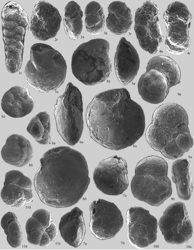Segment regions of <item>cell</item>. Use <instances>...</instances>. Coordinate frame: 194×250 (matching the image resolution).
Wrapping results in <instances>:
<instances>
[{"instance_id":"f1b7e54d","label":"cell","mask_w":194,"mask_h":250,"mask_svg":"<svg viewBox=\"0 0 194 250\" xmlns=\"http://www.w3.org/2000/svg\"><path fill=\"white\" fill-rule=\"evenodd\" d=\"M1 225L7 235V240L10 246L13 248L20 246L22 241L23 233L17 216L6 217L2 221Z\"/></svg>"},{"instance_id":"8992f818","label":"cell","mask_w":194,"mask_h":250,"mask_svg":"<svg viewBox=\"0 0 194 250\" xmlns=\"http://www.w3.org/2000/svg\"><path fill=\"white\" fill-rule=\"evenodd\" d=\"M109 50V42L102 39H93L80 44L72 57L71 69L74 76L89 86L105 80L112 70Z\"/></svg>"},{"instance_id":"44dd1931","label":"cell","mask_w":194,"mask_h":250,"mask_svg":"<svg viewBox=\"0 0 194 250\" xmlns=\"http://www.w3.org/2000/svg\"><path fill=\"white\" fill-rule=\"evenodd\" d=\"M33 154L32 146L23 136L12 134L6 138L1 151V155L7 163L16 167H23L32 159Z\"/></svg>"},{"instance_id":"30bf717a","label":"cell","mask_w":194,"mask_h":250,"mask_svg":"<svg viewBox=\"0 0 194 250\" xmlns=\"http://www.w3.org/2000/svg\"><path fill=\"white\" fill-rule=\"evenodd\" d=\"M158 225L164 240L169 244L184 245L193 235V226L188 210L182 202L169 205L160 218Z\"/></svg>"},{"instance_id":"52a82bcc","label":"cell","mask_w":194,"mask_h":250,"mask_svg":"<svg viewBox=\"0 0 194 250\" xmlns=\"http://www.w3.org/2000/svg\"><path fill=\"white\" fill-rule=\"evenodd\" d=\"M81 94L71 83L55 105L54 115L57 129L64 140L73 146L79 141L83 128Z\"/></svg>"},{"instance_id":"ba28073f","label":"cell","mask_w":194,"mask_h":250,"mask_svg":"<svg viewBox=\"0 0 194 250\" xmlns=\"http://www.w3.org/2000/svg\"><path fill=\"white\" fill-rule=\"evenodd\" d=\"M167 36L165 47L172 54L180 55L188 50L192 16L186 6L178 1L169 4L164 13Z\"/></svg>"},{"instance_id":"ac0fdd59","label":"cell","mask_w":194,"mask_h":250,"mask_svg":"<svg viewBox=\"0 0 194 250\" xmlns=\"http://www.w3.org/2000/svg\"><path fill=\"white\" fill-rule=\"evenodd\" d=\"M116 75L123 85L130 83L137 75L140 66L137 52L131 43L122 38L118 45L114 58Z\"/></svg>"},{"instance_id":"9c48e42d","label":"cell","mask_w":194,"mask_h":250,"mask_svg":"<svg viewBox=\"0 0 194 250\" xmlns=\"http://www.w3.org/2000/svg\"><path fill=\"white\" fill-rule=\"evenodd\" d=\"M2 18L5 57L17 61L23 58L27 14L21 5L12 4L4 7Z\"/></svg>"},{"instance_id":"603a6c76","label":"cell","mask_w":194,"mask_h":250,"mask_svg":"<svg viewBox=\"0 0 194 250\" xmlns=\"http://www.w3.org/2000/svg\"><path fill=\"white\" fill-rule=\"evenodd\" d=\"M106 27L113 34L124 35L130 30L133 22L131 11L126 3L120 1L111 3L108 8Z\"/></svg>"},{"instance_id":"d6986e66","label":"cell","mask_w":194,"mask_h":250,"mask_svg":"<svg viewBox=\"0 0 194 250\" xmlns=\"http://www.w3.org/2000/svg\"><path fill=\"white\" fill-rule=\"evenodd\" d=\"M138 87L142 99L153 104L163 102L167 96L170 88L164 75L154 69L146 71L142 75Z\"/></svg>"},{"instance_id":"3957f363","label":"cell","mask_w":194,"mask_h":250,"mask_svg":"<svg viewBox=\"0 0 194 250\" xmlns=\"http://www.w3.org/2000/svg\"><path fill=\"white\" fill-rule=\"evenodd\" d=\"M188 124V115L182 106L174 103L163 104L154 112L146 131V140L166 158L177 159L193 145Z\"/></svg>"},{"instance_id":"5b68a950","label":"cell","mask_w":194,"mask_h":250,"mask_svg":"<svg viewBox=\"0 0 194 250\" xmlns=\"http://www.w3.org/2000/svg\"><path fill=\"white\" fill-rule=\"evenodd\" d=\"M168 168L166 161L158 156H149L140 160L131 183L134 196L152 206L162 204L172 193Z\"/></svg>"},{"instance_id":"cb8c5ba5","label":"cell","mask_w":194,"mask_h":250,"mask_svg":"<svg viewBox=\"0 0 194 250\" xmlns=\"http://www.w3.org/2000/svg\"><path fill=\"white\" fill-rule=\"evenodd\" d=\"M191 162L186 159L176 160L171 168L172 178L175 184L178 196L188 200L190 198L193 189V181L190 172Z\"/></svg>"},{"instance_id":"6da1fadb","label":"cell","mask_w":194,"mask_h":250,"mask_svg":"<svg viewBox=\"0 0 194 250\" xmlns=\"http://www.w3.org/2000/svg\"><path fill=\"white\" fill-rule=\"evenodd\" d=\"M86 113L91 137L109 149L118 150L133 145L144 131L143 111L125 88L97 95Z\"/></svg>"},{"instance_id":"ffe728a7","label":"cell","mask_w":194,"mask_h":250,"mask_svg":"<svg viewBox=\"0 0 194 250\" xmlns=\"http://www.w3.org/2000/svg\"><path fill=\"white\" fill-rule=\"evenodd\" d=\"M34 104L27 88L20 85L11 88L4 94L1 106L4 112L14 118L23 117L33 110Z\"/></svg>"},{"instance_id":"484cf974","label":"cell","mask_w":194,"mask_h":250,"mask_svg":"<svg viewBox=\"0 0 194 250\" xmlns=\"http://www.w3.org/2000/svg\"><path fill=\"white\" fill-rule=\"evenodd\" d=\"M83 16L80 6L75 1H70L66 6L63 19L64 28L67 36L71 40L77 39L81 34Z\"/></svg>"},{"instance_id":"7c38bea8","label":"cell","mask_w":194,"mask_h":250,"mask_svg":"<svg viewBox=\"0 0 194 250\" xmlns=\"http://www.w3.org/2000/svg\"><path fill=\"white\" fill-rule=\"evenodd\" d=\"M126 161L115 155L99 163L94 170L93 179L96 187L104 194L117 196L128 187Z\"/></svg>"},{"instance_id":"d4e9b609","label":"cell","mask_w":194,"mask_h":250,"mask_svg":"<svg viewBox=\"0 0 194 250\" xmlns=\"http://www.w3.org/2000/svg\"><path fill=\"white\" fill-rule=\"evenodd\" d=\"M152 69L164 75L170 88L180 82V69L175 62L169 56L160 55L151 58L148 63L146 71Z\"/></svg>"},{"instance_id":"9a60e30c","label":"cell","mask_w":194,"mask_h":250,"mask_svg":"<svg viewBox=\"0 0 194 250\" xmlns=\"http://www.w3.org/2000/svg\"><path fill=\"white\" fill-rule=\"evenodd\" d=\"M61 21L57 8L47 2L39 1L34 6L28 29L35 38L45 41L56 36Z\"/></svg>"},{"instance_id":"2e32d148","label":"cell","mask_w":194,"mask_h":250,"mask_svg":"<svg viewBox=\"0 0 194 250\" xmlns=\"http://www.w3.org/2000/svg\"><path fill=\"white\" fill-rule=\"evenodd\" d=\"M33 191V185L30 179L19 171L12 170L5 175L0 196L6 204L18 208L32 200Z\"/></svg>"},{"instance_id":"5bb4252c","label":"cell","mask_w":194,"mask_h":250,"mask_svg":"<svg viewBox=\"0 0 194 250\" xmlns=\"http://www.w3.org/2000/svg\"><path fill=\"white\" fill-rule=\"evenodd\" d=\"M126 220L128 237L132 246L143 249L156 241L158 221L148 210L141 207H131L127 211Z\"/></svg>"},{"instance_id":"4fadbf2b","label":"cell","mask_w":194,"mask_h":250,"mask_svg":"<svg viewBox=\"0 0 194 250\" xmlns=\"http://www.w3.org/2000/svg\"><path fill=\"white\" fill-rule=\"evenodd\" d=\"M91 220L90 228L97 238H112L119 231L123 224L120 210L114 203L99 199L90 206Z\"/></svg>"},{"instance_id":"4316f807","label":"cell","mask_w":194,"mask_h":250,"mask_svg":"<svg viewBox=\"0 0 194 250\" xmlns=\"http://www.w3.org/2000/svg\"><path fill=\"white\" fill-rule=\"evenodd\" d=\"M26 130L39 144L47 146L50 144V119L46 112H41L34 116L30 121Z\"/></svg>"},{"instance_id":"e0dca14e","label":"cell","mask_w":194,"mask_h":250,"mask_svg":"<svg viewBox=\"0 0 194 250\" xmlns=\"http://www.w3.org/2000/svg\"><path fill=\"white\" fill-rule=\"evenodd\" d=\"M25 229L29 242L42 247L53 241L58 233L57 228L52 222L49 211L44 208L34 212L26 222Z\"/></svg>"},{"instance_id":"277c9868","label":"cell","mask_w":194,"mask_h":250,"mask_svg":"<svg viewBox=\"0 0 194 250\" xmlns=\"http://www.w3.org/2000/svg\"><path fill=\"white\" fill-rule=\"evenodd\" d=\"M67 64L61 54L51 46L37 43L31 48L24 74L28 83L43 93L55 90L64 83Z\"/></svg>"},{"instance_id":"8fae6325","label":"cell","mask_w":194,"mask_h":250,"mask_svg":"<svg viewBox=\"0 0 194 250\" xmlns=\"http://www.w3.org/2000/svg\"><path fill=\"white\" fill-rule=\"evenodd\" d=\"M159 10L151 1L144 2L135 13L134 30L141 47L151 54L156 53L163 37L158 23Z\"/></svg>"},{"instance_id":"7402d4cb","label":"cell","mask_w":194,"mask_h":250,"mask_svg":"<svg viewBox=\"0 0 194 250\" xmlns=\"http://www.w3.org/2000/svg\"><path fill=\"white\" fill-rule=\"evenodd\" d=\"M83 213L76 207L65 214L61 219L59 229L64 240L76 247L82 242L85 231Z\"/></svg>"},{"instance_id":"83f0119b","label":"cell","mask_w":194,"mask_h":250,"mask_svg":"<svg viewBox=\"0 0 194 250\" xmlns=\"http://www.w3.org/2000/svg\"><path fill=\"white\" fill-rule=\"evenodd\" d=\"M85 14L87 31L93 35L100 34L103 29L105 21L103 9L100 5L96 1L90 2L86 7Z\"/></svg>"},{"instance_id":"7a4b0ae2","label":"cell","mask_w":194,"mask_h":250,"mask_svg":"<svg viewBox=\"0 0 194 250\" xmlns=\"http://www.w3.org/2000/svg\"><path fill=\"white\" fill-rule=\"evenodd\" d=\"M34 184L41 200L56 208L69 207L82 198L90 182L87 162L80 152L60 146L46 152Z\"/></svg>"}]
</instances>
